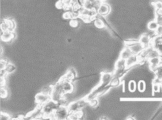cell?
<instances>
[{"label":"cell","mask_w":162,"mask_h":120,"mask_svg":"<svg viewBox=\"0 0 162 120\" xmlns=\"http://www.w3.org/2000/svg\"><path fill=\"white\" fill-rule=\"evenodd\" d=\"M82 6L81 5V4L79 3V1H78V3H76V4L74 5L73 7H72V9H71V11L73 12V13H79V12L80 11L81 8H82Z\"/></svg>","instance_id":"603a6c76"},{"label":"cell","mask_w":162,"mask_h":120,"mask_svg":"<svg viewBox=\"0 0 162 120\" xmlns=\"http://www.w3.org/2000/svg\"><path fill=\"white\" fill-rule=\"evenodd\" d=\"M81 5L88 9H96L98 10L102 4L101 0H79Z\"/></svg>","instance_id":"3957f363"},{"label":"cell","mask_w":162,"mask_h":120,"mask_svg":"<svg viewBox=\"0 0 162 120\" xmlns=\"http://www.w3.org/2000/svg\"><path fill=\"white\" fill-rule=\"evenodd\" d=\"M155 32L156 33V35L158 36H161L162 35V25H159L158 28H157V30L155 31Z\"/></svg>","instance_id":"8d00e7d4"},{"label":"cell","mask_w":162,"mask_h":120,"mask_svg":"<svg viewBox=\"0 0 162 120\" xmlns=\"http://www.w3.org/2000/svg\"><path fill=\"white\" fill-rule=\"evenodd\" d=\"M55 6L57 9H63V2L62 0H59L55 4Z\"/></svg>","instance_id":"74e56055"},{"label":"cell","mask_w":162,"mask_h":120,"mask_svg":"<svg viewBox=\"0 0 162 120\" xmlns=\"http://www.w3.org/2000/svg\"><path fill=\"white\" fill-rule=\"evenodd\" d=\"M35 100L38 104H42L44 105L45 103L49 102V100H51V96L45 93L40 92L35 95Z\"/></svg>","instance_id":"52a82bcc"},{"label":"cell","mask_w":162,"mask_h":120,"mask_svg":"<svg viewBox=\"0 0 162 120\" xmlns=\"http://www.w3.org/2000/svg\"><path fill=\"white\" fill-rule=\"evenodd\" d=\"M138 88H139V90L140 92H144L145 90V88H146V84H145V82L144 81H140L139 82V84H138Z\"/></svg>","instance_id":"f546056e"},{"label":"cell","mask_w":162,"mask_h":120,"mask_svg":"<svg viewBox=\"0 0 162 120\" xmlns=\"http://www.w3.org/2000/svg\"><path fill=\"white\" fill-rule=\"evenodd\" d=\"M3 20L8 24L9 28H10V30L12 31V32H13L14 29L15 28V24L14 22V21L13 20H11V19H8V18L4 19Z\"/></svg>","instance_id":"d4e9b609"},{"label":"cell","mask_w":162,"mask_h":120,"mask_svg":"<svg viewBox=\"0 0 162 120\" xmlns=\"http://www.w3.org/2000/svg\"><path fill=\"white\" fill-rule=\"evenodd\" d=\"M161 58H162V57L159 56V57H153V58L148 59V62H149L150 69H151V71H154V69L161 63Z\"/></svg>","instance_id":"30bf717a"},{"label":"cell","mask_w":162,"mask_h":120,"mask_svg":"<svg viewBox=\"0 0 162 120\" xmlns=\"http://www.w3.org/2000/svg\"><path fill=\"white\" fill-rule=\"evenodd\" d=\"M2 52H3V49H2V47H1V54H2Z\"/></svg>","instance_id":"b9f144b4"},{"label":"cell","mask_w":162,"mask_h":120,"mask_svg":"<svg viewBox=\"0 0 162 120\" xmlns=\"http://www.w3.org/2000/svg\"><path fill=\"white\" fill-rule=\"evenodd\" d=\"M15 69H16V67L15 65H14L9 63L7 66V67H6L5 70L7 73H12L15 70Z\"/></svg>","instance_id":"4316f807"},{"label":"cell","mask_w":162,"mask_h":120,"mask_svg":"<svg viewBox=\"0 0 162 120\" xmlns=\"http://www.w3.org/2000/svg\"><path fill=\"white\" fill-rule=\"evenodd\" d=\"M94 24L95 26H96L97 28H98L99 29L104 28L105 27V25H104V22L102 21L101 18H96L94 20Z\"/></svg>","instance_id":"7402d4cb"},{"label":"cell","mask_w":162,"mask_h":120,"mask_svg":"<svg viewBox=\"0 0 162 120\" xmlns=\"http://www.w3.org/2000/svg\"><path fill=\"white\" fill-rule=\"evenodd\" d=\"M101 1H105V0H101Z\"/></svg>","instance_id":"7bdbcfd3"},{"label":"cell","mask_w":162,"mask_h":120,"mask_svg":"<svg viewBox=\"0 0 162 120\" xmlns=\"http://www.w3.org/2000/svg\"><path fill=\"white\" fill-rule=\"evenodd\" d=\"M129 49L131 50L133 55H138L139 54L140 52H141L142 50H143L145 48L140 43H138V44H136L133 46H131L129 47Z\"/></svg>","instance_id":"2e32d148"},{"label":"cell","mask_w":162,"mask_h":120,"mask_svg":"<svg viewBox=\"0 0 162 120\" xmlns=\"http://www.w3.org/2000/svg\"><path fill=\"white\" fill-rule=\"evenodd\" d=\"M129 90L130 92H135L136 90V83L135 81L133 80L130 81L129 84Z\"/></svg>","instance_id":"4dcf8cb0"},{"label":"cell","mask_w":162,"mask_h":120,"mask_svg":"<svg viewBox=\"0 0 162 120\" xmlns=\"http://www.w3.org/2000/svg\"><path fill=\"white\" fill-rule=\"evenodd\" d=\"M1 40L3 42H10L11 40L15 38V34L12 31H5V32H1Z\"/></svg>","instance_id":"9c48e42d"},{"label":"cell","mask_w":162,"mask_h":120,"mask_svg":"<svg viewBox=\"0 0 162 120\" xmlns=\"http://www.w3.org/2000/svg\"><path fill=\"white\" fill-rule=\"evenodd\" d=\"M0 117H1V120H9L11 119L10 116L7 113H5V112H1V115H0Z\"/></svg>","instance_id":"836d02e7"},{"label":"cell","mask_w":162,"mask_h":120,"mask_svg":"<svg viewBox=\"0 0 162 120\" xmlns=\"http://www.w3.org/2000/svg\"><path fill=\"white\" fill-rule=\"evenodd\" d=\"M159 56H160V55H159V53L158 52V50L152 49L149 52L148 54L147 60L149 59L153 58V57H159Z\"/></svg>","instance_id":"44dd1931"},{"label":"cell","mask_w":162,"mask_h":120,"mask_svg":"<svg viewBox=\"0 0 162 120\" xmlns=\"http://www.w3.org/2000/svg\"><path fill=\"white\" fill-rule=\"evenodd\" d=\"M135 64H137V55H133L128 59H125V69L128 70L131 67L134 66Z\"/></svg>","instance_id":"4fadbf2b"},{"label":"cell","mask_w":162,"mask_h":120,"mask_svg":"<svg viewBox=\"0 0 162 120\" xmlns=\"http://www.w3.org/2000/svg\"><path fill=\"white\" fill-rule=\"evenodd\" d=\"M151 4L155 7V8H156V10L162 9V1H158L156 2H152Z\"/></svg>","instance_id":"f1b7e54d"},{"label":"cell","mask_w":162,"mask_h":120,"mask_svg":"<svg viewBox=\"0 0 162 120\" xmlns=\"http://www.w3.org/2000/svg\"><path fill=\"white\" fill-rule=\"evenodd\" d=\"M69 113L70 112H69L68 107H59L54 112V116L56 119H67Z\"/></svg>","instance_id":"5b68a950"},{"label":"cell","mask_w":162,"mask_h":120,"mask_svg":"<svg viewBox=\"0 0 162 120\" xmlns=\"http://www.w3.org/2000/svg\"><path fill=\"white\" fill-rule=\"evenodd\" d=\"M83 117V112L82 110L75 112H70L67 117L68 120H78Z\"/></svg>","instance_id":"e0dca14e"},{"label":"cell","mask_w":162,"mask_h":120,"mask_svg":"<svg viewBox=\"0 0 162 120\" xmlns=\"http://www.w3.org/2000/svg\"><path fill=\"white\" fill-rule=\"evenodd\" d=\"M159 25V24L158 23V22H157L156 20H152L148 24V28L150 30L154 31L155 32V31L157 30V28H158Z\"/></svg>","instance_id":"ffe728a7"},{"label":"cell","mask_w":162,"mask_h":120,"mask_svg":"<svg viewBox=\"0 0 162 120\" xmlns=\"http://www.w3.org/2000/svg\"><path fill=\"white\" fill-rule=\"evenodd\" d=\"M59 107L60 106L57 103L52 100L44 104L42 107L43 119H49V116L53 114Z\"/></svg>","instance_id":"7a4b0ae2"},{"label":"cell","mask_w":162,"mask_h":120,"mask_svg":"<svg viewBox=\"0 0 162 120\" xmlns=\"http://www.w3.org/2000/svg\"><path fill=\"white\" fill-rule=\"evenodd\" d=\"M96 17L97 16L88 15V14H82V15H80L79 18L82 19L85 23L88 24L91 22L92 21H94L96 19Z\"/></svg>","instance_id":"d6986e66"},{"label":"cell","mask_w":162,"mask_h":120,"mask_svg":"<svg viewBox=\"0 0 162 120\" xmlns=\"http://www.w3.org/2000/svg\"><path fill=\"white\" fill-rule=\"evenodd\" d=\"M90 106H91L92 107H96L97 104H98V100H97V98H94V99H93L90 100L89 102Z\"/></svg>","instance_id":"d590c367"},{"label":"cell","mask_w":162,"mask_h":120,"mask_svg":"<svg viewBox=\"0 0 162 120\" xmlns=\"http://www.w3.org/2000/svg\"><path fill=\"white\" fill-rule=\"evenodd\" d=\"M120 83V78L118 77V76H113L112 79L110 83L112 86H118Z\"/></svg>","instance_id":"cb8c5ba5"},{"label":"cell","mask_w":162,"mask_h":120,"mask_svg":"<svg viewBox=\"0 0 162 120\" xmlns=\"http://www.w3.org/2000/svg\"><path fill=\"white\" fill-rule=\"evenodd\" d=\"M101 74V83L97 87H95L89 94H88L85 97V99L86 100L87 102H89L91 100L94 99V98H97L99 97V96H101V93L102 90L106 86L110 84L112 79L113 78V73H104V72H102Z\"/></svg>","instance_id":"6da1fadb"},{"label":"cell","mask_w":162,"mask_h":120,"mask_svg":"<svg viewBox=\"0 0 162 120\" xmlns=\"http://www.w3.org/2000/svg\"><path fill=\"white\" fill-rule=\"evenodd\" d=\"M7 74H8L7 73L6 70H1V76H5Z\"/></svg>","instance_id":"60d3db41"},{"label":"cell","mask_w":162,"mask_h":120,"mask_svg":"<svg viewBox=\"0 0 162 120\" xmlns=\"http://www.w3.org/2000/svg\"><path fill=\"white\" fill-rule=\"evenodd\" d=\"M139 42H140L139 40H125L124 41L126 47H128L133 46V45L138 44V43Z\"/></svg>","instance_id":"484cf974"},{"label":"cell","mask_w":162,"mask_h":120,"mask_svg":"<svg viewBox=\"0 0 162 120\" xmlns=\"http://www.w3.org/2000/svg\"><path fill=\"white\" fill-rule=\"evenodd\" d=\"M76 77V73L75 69L72 68L69 69L67 73L62 76V77L59 79V81L70 82H72L74 80Z\"/></svg>","instance_id":"ba28073f"},{"label":"cell","mask_w":162,"mask_h":120,"mask_svg":"<svg viewBox=\"0 0 162 120\" xmlns=\"http://www.w3.org/2000/svg\"><path fill=\"white\" fill-rule=\"evenodd\" d=\"M60 82V81H59ZM63 84V88L64 94L72 93L74 90V87L70 82H61Z\"/></svg>","instance_id":"8fae6325"},{"label":"cell","mask_w":162,"mask_h":120,"mask_svg":"<svg viewBox=\"0 0 162 120\" xmlns=\"http://www.w3.org/2000/svg\"><path fill=\"white\" fill-rule=\"evenodd\" d=\"M155 74H156V80H158L159 82H162V63H160L154 70Z\"/></svg>","instance_id":"ac0fdd59"},{"label":"cell","mask_w":162,"mask_h":120,"mask_svg":"<svg viewBox=\"0 0 162 120\" xmlns=\"http://www.w3.org/2000/svg\"><path fill=\"white\" fill-rule=\"evenodd\" d=\"M110 6L106 3H102L97 10L98 14L101 16L107 15L110 13Z\"/></svg>","instance_id":"5bb4252c"},{"label":"cell","mask_w":162,"mask_h":120,"mask_svg":"<svg viewBox=\"0 0 162 120\" xmlns=\"http://www.w3.org/2000/svg\"><path fill=\"white\" fill-rule=\"evenodd\" d=\"M0 95H1V97L3 98H6L7 97L8 95V92H7V90H6L5 88H4V87H2L1 88V91H0Z\"/></svg>","instance_id":"1f68e13d"},{"label":"cell","mask_w":162,"mask_h":120,"mask_svg":"<svg viewBox=\"0 0 162 120\" xmlns=\"http://www.w3.org/2000/svg\"><path fill=\"white\" fill-rule=\"evenodd\" d=\"M150 46L152 47L154 49L158 50L160 56L162 57V38L160 36L156 35L151 39Z\"/></svg>","instance_id":"8992f818"},{"label":"cell","mask_w":162,"mask_h":120,"mask_svg":"<svg viewBox=\"0 0 162 120\" xmlns=\"http://www.w3.org/2000/svg\"><path fill=\"white\" fill-rule=\"evenodd\" d=\"M133 55V52L131 49H129V47H125L122 50V51L121 52L120 55V58L123 59H127L129 57H130L131 56H132Z\"/></svg>","instance_id":"9a60e30c"},{"label":"cell","mask_w":162,"mask_h":120,"mask_svg":"<svg viewBox=\"0 0 162 120\" xmlns=\"http://www.w3.org/2000/svg\"><path fill=\"white\" fill-rule=\"evenodd\" d=\"M6 84V80L5 76H1V88L4 87Z\"/></svg>","instance_id":"f35d334b"},{"label":"cell","mask_w":162,"mask_h":120,"mask_svg":"<svg viewBox=\"0 0 162 120\" xmlns=\"http://www.w3.org/2000/svg\"><path fill=\"white\" fill-rule=\"evenodd\" d=\"M156 20L159 25H162V16L156 15Z\"/></svg>","instance_id":"ab89813d"},{"label":"cell","mask_w":162,"mask_h":120,"mask_svg":"<svg viewBox=\"0 0 162 120\" xmlns=\"http://www.w3.org/2000/svg\"><path fill=\"white\" fill-rule=\"evenodd\" d=\"M63 17L64 19H66V20H68V19H73V15H72V11H66V13H64L63 15Z\"/></svg>","instance_id":"83f0119b"},{"label":"cell","mask_w":162,"mask_h":120,"mask_svg":"<svg viewBox=\"0 0 162 120\" xmlns=\"http://www.w3.org/2000/svg\"><path fill=\"white\" fill-rule=\"evenodd\" d=\"M86 102H87L86 100H85L84 97L82 99L77 100V101H74L70 103V104L67 106L68 108L69 112H75L80 111Z\"/></svg>","instance_id":"277c9868"},{"label":"cell","mask_w":162,"mask_h":120,"mask_svg":"<svg viewBox=\"0 0 162 120\" xmlns=\"http://www.w3.org/2000/svg\"><path fill=\"white\" fill-rule=\"evenodd\" d=\"M78 24H79V22H78V21L76 20V19H71V20L70 22V25L71 27L74 28L78 27Z\"/></svg>","instance_id":"e575fe53"},{"label":"cell","mask_w":162,"mask_h":120,"mask_svg":"<svg viewBox=\"0 0 162 120\" xmlns=\"http://www.w3.org/2000/svg\"><path fill=\"white\" fill-rule=\"evenodd\" d=\"M150 41H151V38L150 37V35L146 34V33L142 34L141 36H140L139 39L140 43L143 45L144 48H147L150 47Z\"/></svg>","instance_id":"7c38bea8"},{"label":"cell","mask_w":162,"mask_h":120,"mask_svg":"<svg viewBox=\"0 0 162 120\" xmlns=\"http://www.w3.org/2000/svg\"><path fill=\"white\" fill-rule=\"evenodd\" d=\"M8 63L9 62L7 61L4 59H1V63H0V69H1V70H5Z\"/></svg>","instance_id":"d6a6232c"}]
</instances>
